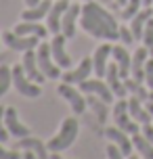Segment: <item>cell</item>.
<instances>
[{"instance_id": "6da1fadb", "label": "cell", "mask_w": 153, "mask_h": 159, "mask_svg": "<svg viewBox=\"0 0 153 159\" xmlns=\"http://www.w3.org/2000/svg\"><path fill=\"white\" fill-rule=\"evenodd\" d=\"M82 30L97 40H120V25L113 19L111 13H107L97 2H86L82 7Z\"/></svg>"}, {"instance_id": "7a4b0ae2", "label": "cell", "mask_w": 153, "mask_h": 159, "mask_svg": "<svg viewBox=\"0 0 153 159\" xmlns=\"http://www.w3.org/2000/svg\"><path fill=\"white\" fill-rule=\"evenodd\" d=\"M78 132H80V121H78V119H76V117L63 119V124H61V128H59V132H57L49 143H46L49 151L50 153H61V151H65V149H69V147L73 144V140H76Z\"/></svg>"}, {"instance_id": "3957f363", "label": "cell", "mask_w": 153, "mask_h": 159, "mask_svg": "<svg viewBox=\"0 0 153 159\" xmlns=\"http://www.w3.org/2000/svg\"><path fill=\"white\" fill-rule=\"evenodd\" d=\"M36 55H38V65H40L42 73H44L46 78L57 80V78L63 75V73H61V67L55 65V61H53L55 57H53V48H50V44L40 42V44H38V50H36Z\"/></svg>"}, {"instance_id": "277c9868", "label": "cell", "mask_w": 153, "mask_h": 159, "mask_svg": "<svg viewBox=\"0 0 153 159\" xmlns=\"http://www.w3.org/2000/svg\"><path fill=\"white\" fill-rule=\"evenodd\" d=\"M13 86L17 88L19 94L27 96V98H38L40 92H42L36 84L30 82V78H27V73H25V69H23V65H15V67H13Z\"/></svg>"}, {"instance_id": "5b68a950", "label": "cell", "mask_w": 153, "mask_h": 159, "mask_svg": "<svg viewBox=\"0 0 153 159\" xmlns=\"http://www.w3.org/2000/svg\"><path fill=\"white\" fill-rule=\"evenodd\" d=\"M113 121L118 124L120 130H124L126 134H138V126L132 121V115L128 111V101L120 98L113 105Z\"/></svg>"}, {"instance_id": "8992f818", "label": "cell", "mask_w": 153, "mask_h": 159, "mask_svg": "<svg viewBox=\"0 0 153 159\" xmlns=\"http://www.w3.org/2000/svg\"><path fill=\"white\" fill-rule=\"evenodd\" d=\"M2 40L13 52L19 50V52H25V50H32V48H38L40 44V38L38 36H17L15 32H4L2 34Z\"/></svg>"}, {"instance_id": "52a82bcc", "label": "cell", "mask_w": 153, "mask_h": 159, "mask_svg": "<svg viewBox=\"0 0 153 159\" xmlns=\"http://www.w3.org/2000/svg\"><path fill=\"white\" fill-rule=\"evenodd\" d=\"M57 92L63 96L67 103L72 105V109H73V113H78V115H82V113L86 111V98L80 94V90H76V88L72 86V84H67V82H63L61 86L57 88Z\"/></svg>"}, {"instance_id": "ba28073f", "label": "cell", "mask_w": 153, "mask_h": 159, "mask_svg": "<svg viewBox=\"0 0 153 159\" xmlns=\"http://www.w3.org/2000/svg\"><path fill=\"white\" fill-rule=\"evenodd\" d=\"M65 36L63 32L61 34H55L53 40H50V48H53V57H55V63L61 67V69H69L72 67V57L65 52Z\"/></svg>"}, {"instance_id": "9c48e42d", "label": "cell", "mask_w": 153, "mask_h": 159, "mask_svg": "<svg viewBox=\"0 0 153 159\" xmlns=\"http://www.w3.org/2000/svg\"><path fill=\"white\" fill-rule=\"evenodd\" d=\"M69 7V0H57L55 4L50 7L49 15H46V23H49V32L55 36V34H61V21H63V15Z\"/></svg>"}, {"instance_id": "30bf717a", "label": "cell", "mask_w": 153, "mask_h": 159, "mask_svg": "<svg viewBox=\"0 0 153 159\" xmlns=\"http://www.w3.org/2000/svg\"><path fill=\"white\" fill-rule=\"evenodd\" d=\"M95 71V65H92V59L86 57V59H82L80 65L73 69V71H67L63 73V82L67 84H82L84 80H88V75Z\"/></svg>"}, {"instance_id": "8fae6325", "label": "cell", "mask_w": 153, "mask_h": 159, "mask_svg": "<svg viewBox=\"0 0 153 159\" xmlns=\"http://www.w3.org/2000/svg\"><path fill=\"white\" fill-rule=\"evenodd\" d=\"M21 65H23V69H25V73H27V78L34 80L36 84H42V82L46 80V75L42 73L40 65H38V55L34 52V48L23 52V63H21Z\"/></svg>"}, {"instance_id": "7c38bea8", "label": "cell", "mask_w": 153, "mask_h": 159, "mask_svg": "<svg viewBox=\"0 0 153 159\" xmlns=\"http://www.w3.org/2000/svg\"><path fill=\"white\" fill-rule=\"evenodd\" d=\"M105 78H107V84H109V88L113 90V94L118 96V98H124L126 96V84L122 82V75H120V67H118V63L113 61V63L107 65V73H105Z\"/></svg>"}, {"instance_id": "4fadbf2b", "label": "cell", "mask_w": 153, "mask_h": 159, "mask_svg": "<svg viewBox=\"0 0 153 159\" xmlns=\"http://www.w3.org/2000/svg\"><path fill=\"white\" fill-rule=\"evenodd\" d=\"M80 90L101 96L107 105L113 101V90L109 88V84H105V82H101V80H84V82L80 84Z\"/></svg>"}, {"instance_id": "5bb4252c", "label": "cell", "mask_w": 153, "mask_h": 159, "mask_svg": "<svg viewBox=\"0 0 153 159\" xmlns=\"http://www.w3.org/2000/svg\"><path fill=\"white\" fill-rule=\"evenodd\" d=\"M4 124H7V130L11 132V136H15V138L30 136V128H25L23 124H19L15 107H7V111H4Z\"/></svg>"}, {"instance_id": "9a60e30c", "label": "cell", "mask_w": 153, "mask_h": 159, "mask_svg": "<svg viewBox=\"0 0 153 159\" xmlns=\"http://www.w3.org/2000/svg\"><path fill=\"white\" fill-rule=\"evenodd\" d=\"M103 134L120 147L122 153H124V157H130V155H132V147H134V144L128 140V134H126L124 130H120V128H105Z\"/></svg>"}, {"instance_id": "2e32d148", "label": "cell", "mask_w": 153, "mask_h": 159, "mask_svg": "<svg viewBox=\"0 0 153 159\" xmlns=\"http://www.w3.org/2000/svg\"><path fill=\"white\" fill-rule=\"evenodd\" d=\"M147 57H149V48L147 46H141L132 55V67H130V73H132V78L137 80V82H145V63H147Z\"/></svg>"}, {"instance_id": "e0dca14e", "label": "cell", "mask_w": 153, "mask_h": 159, "mask_svg": "<svg viewBox=\"0 0 153 159\" xmlns=\"http://www.w3.org/2000/svg\"><path fill=\"white\" fill-rule=\"evenodd\" d=\"M153 17V8L151 7H145L143 11H138L137 15L132 17V21H130V30L134 34V40H141L143 38V34H145V25L147 21Z\"/></svg>"}, {"instance_id": "ac0fdd59", "label": "cell", "mask_w": 153, "mask_h": 159, "mask_svg": "<svg viewBox=\"0 0 153 159\" xmlns=\"http://www.w3.org/2000/svg\"><path fill=\"white\" fill-rule=\"evenodd\" d=\"M78 17H80V4H69L67 11H65V15H63V21H61V32L67 38L76 36V19Z\"/></svg>"}, {"instance_id": "d6986e66", "label": "cell", "mask_w": 153, "mask_h": 159, "mask_svg": "<svg viewBox=\"0 0 153 159\" xmlns=\"http://www.w3.org/2000/svg\"><path fill=\"white\" fill-rule=\"evenodd\" d=\"M17 149H30V151H34L36 155L40 159H50V155H49V147L42 143L40 138H30V136H25V138H21V140H17V144H15Z\"/></svg>"}, {"instance_id": "ffe728a7", "label": "cell", "mask_w": 153, "mask_h": 159, "mask_svg": "<svg viewBox=\"0 0 153 159\" xmlns=\"http://www.w3.org/2000/svg\"><path fill=\"white\" fill-rule=\"evenodd\" d=\"M113 48L109 44H101V46L95 50V55H92V65H95V73H97V78H103L105 73H107V57L111 55Z\"/></svg>"}, {"instance_id": "44dd1931", "label": "cell", "mask_w": 153, "mask_h": 159, "mask_svg": "<svg viewBox=\"0 0 153 159\" xmlns=\"http://www.w3.org/2000/svg\"><path fill=\"white\" fill-rule=\"evenodd\" d=\"M111 55H113V61L118 63V67H120V75L124 80L130 78V67H132V57L128 55V50L124 46H113L111 50Z\"/></svg>"}, {"instance_id": "7402d4cb", "label": "cell", "mask_w": 153, "mask_h": 159, "mask_svg": "<svg viewBox=\"0 0 153 159\" xmlns=\"http://www.w3.org/2000/svg\"><path fill=\"white\" fill-rule=\"evenodd\" d=\"M128 111L132 115V119H137L138 124H151V113L147 111V107H143V101L132 94L128 101Z\"/></svg>"}, {"instance_id": "603a6c76", "label": "cell", "mask_w": 153, "mask_h": 159, "mask_svg": "<svg viewBox=\"0 0 153 159\" xmlns=\"http://www.w3.org/2000/svg\"><path fill=\"white\" fill-rule=\"evenodd\" d=\"M86 103H88V107L95 111V115H97V121L103 126L105 121H107V115H109V109H107V103H105L101 96H95L92 92H88V96H86Z\"/></svg>"}, {"instance_id": "cb8c5ba5", "label": "cell", "mask_w": 153, "mask_h": 159, "mask_svg": "<svg viewBox=\"0 0 153 159\" xmlns=\"http://www.w3.org/2000/svg\"><path fill=\"white\" fill-rule=\"evenodd\" d=\"M50 7H53L50 0H40V4H36V7L23 11L21 17H23V21H40V19H44V17L49 15Z\"/></svg>"}, {"instance_id": "d4e9b609", "label": "cell", "mask_w": 153, "mask_h": 159, "mask_svg": "<svg viewBox=\"0 0 153 159\" xmlns=\"http://www.w3.org/2000/svg\"><path fill=\"white\" fill-rule=\"evenodd\" d=\"M17 36H38V38H46V27L40 25L38 21H25V23H19L15 27Z\"/></svg>"}, {"instance_id": "484cf974", "label": "cell", "mask_w": 153, "mask_h": 159, "mask_svg": "<svg viewBox=\"0 0 153 159\" xmlns=\"http://www.w3.org/2000/svg\"><path fill=\"white\" fill-rule=\"evenodd\" d=\"M132 144L145 159H153V143L147 140L145 134H132Z\"/></svg>"}, {"instance_id": "4316f807", "label": "cell", "mask_w": 153, "mask_h": 159, "mask_svg": "<svg viewBox=\"0 0 153 159\" xmlns=\"http://www.w3.org/2000/svg\"><path fill=\"white\" fill-rule=\"evenodd\" d=\"M124 84H126V90H128V92H132L137 98H141L143 103H147V101H149V92L143 88V84H141V82H137L134 78H126V80H124Z\"/></svg>"}, {"instance_id": "83f0119b", "label": "cell", "mask_w": 153, "mask_h": 159, "mask_svg": "<svg viewBox=\"0 0 153 159\" xmlns=\"http://www.w3.org/2000/svg\"><path fill=\"white\" fill-rule=\"evenodd\" d=\"M11 84H13V69L7 63H0V96L7 94Z\"/></svg>"}, {"instance_id": "f1b7e54d", "label": "cell", "mask_w": 153, "mask_h": 159, "mask_svg": "<svg viewBox=\"0 0 153 159\" xmlns=\"http://www.w3.org/2000/svg\"><path fill=\"white\" fill-rule=\"evenodd\" d=\"M141 4H143V0H128L126 7H124V11H122V19H132V17L138 13Z\"/></svg>"}, {"instance_id": "f546056e", "label": "cell", "mask_w": 153, "mask_h": 159, "mask_svg": "<svg viewBox=\"0 0 153 159\" xmlns=\"http://www.w3.org/2000/svg\"><path fill=\"white\" fill-rule=\"evenodd\" d=\"M4 111H7V107H0V143H8V136H11L7 124H4Z\"/></svg>"}, {"instance_id": "4dcf8cb0", "label": "cell", "mask_w": 153, "mask_h": 159, "mask_svg": "<svg viewBox=\"0 0 153 159\" xmlns=\"http://www.w3.org/2000/svg\"><path fill=\"white\" fill-rule=\"evenodd\" d=\"M143 42L147 48H153V17L147 21L145 25V34H143Z\"/></svg>"}, {"instance_id": "1f68e13d", "label": "cell", "mask_w": 153, "mask_h": 159, "mask_svg": "<svg viewBox=\"0 0 153 159\" xmlns=\"http://www.w3.org/2000/svg\"><path fill=\"white\" fill-rule=\"evenodd\" d=\"M120 40L126 44V46L132 44V42H134V34H132V30L126 27V25H122V27H120Z\"/></svg>"}, {"instance_id": "d6a6232c", "label": "cell", "mask_w": 153, "mask_h": 159, "mask_svg": "<svg viewBox=\"0 0 153 159\" xmlns=\"http://www.w3.org/2000/svg\"><path fill=\"white\" fill-rule=\"evenodd\" d=\"M107 157L109 159H124V153H122V149L115 143H111V144H107Z\"/></svg>"}, {"instance_id": "836d02e7", "label": "cell", "mask_w": 153, "mask_h": 159, "mask_svg": "<svg viewBox=\"0 0 153 159\" xmlns=\"http://www.w3.org/2000/svg\"><path fill=\"white\" fill-rule=\"evenodd\" d=\"M145 82H147V86L153 90V57L145 63Z\"/></svg>"}, {"instance_id": "e575fe53", "label": "cell", "mask_w": 153, "mask_h": 159, "mask_svg": "<svg viewBox=\"0 0 153 159\" xmlns=\"http://www.w3.org/2000/svg\"><path fill=\"white\" fill-rule=\"evenodd\" d=\"M0 159H23V155H19L17 151H7V149L0 144Z\"/></svg>"}, {"instance_id": "d590c367", "label": "cell", "mask_w": 153, "mask_h": 159, "mask_svg": "<svg viewBox=\"0 0 153 159\" xmlns=\"http://www.w3.org/2000/svg\"><path fill=\"white\" fill-rule=\"evenodd\" d=\"M143 134L147 136V140H151V143H153V126H151V124H143Z\"/></svg>"}, {"instance_id": "8d00e7d4", "label": "cell", "mask_w": 153, "mask_h": 159, "mask_svg": "<svg viewBox=\"0 0 153 159\" xmlns=\"http://www.w3.org/2000/svg\"><path fill=\"white\" fill-rule=\"evenodd\" d=\"M23 159H40V157H38V155H36L34 151H30V149H25V153H23Z\"/></svg>"}, {"instance_id": "74e56055", "label": "cell", "mask_w": 153, "mask_h": 159, "mask_svg": "<svg viewBox=\"0 0 153 159\" xmlns=\"http://www.w3.org/2000/svg\"><path fill=\"white\" fill-rule=\"evenodd\" d=\"M25 4L32 8V7H36V4H40V0H25Z\"/></svg>"}, {"instance_id": "f35d334b", "label": "cell", "mask_w": 153, "mask_h": 159, "mask_svg": "<svg viewBox=\"0 0 153 159\" xmlns=\"http://www.w3.org/2000/svg\"><path fill=\"white\" fill-rule=\"evenodd\" d=\"M145 107H147V111L151 113V117H153V101H147V105H145Z\"/></svg>"}, {"instance_id": "ab89813d", "label": "cell", "mask_w": 153, "mask_h": 159, "mask_svg": "<svg viewBox=\"0 0 153 159\" xmlns=\"http://www.w3.org/2000/svg\"><path fill=\"white\" fill-rule=\"evenodd\" d=\"M50 159H63V157H61L59 153H50Z\"/></svg>"}, {"instance_id": "60d3db41", "label": "cell", "mask_w": 153, "mask_h": 159, "mask_svg": "<svg viewBox=\"0 0 153 159\" xmlns=\"http://www.w3.org/2000/svg\"><path fill=\"white\" fill-rule=\"evenodd\" d=\"M153 4V0H143V7H151Z\"/></svg>"}, {"instance_id": "b9f144b4", "label": "cell", "mask_w": 153, "mask_h": 159, "mask_svg": "<svg viewBox=\"0 0 153 159\" xmlns=\"http://www.w3.org/2000/svg\"><path fill=\"white\" fill-rule=\"evenodd\" d=\"M115 2H118V4H122V7H126V2H128V0H115Z\"/></svg>"}, {"instance_id": "7bdbcfd3", "label": "cell", "mask_w": 153, "mask_h": 159, "mask_svg": "<svg viewBox=\"0 0 153 159\" xmlns=\"http://www.w3.org/2000/svg\"><path fill=\"white\" fill-rule=\"evenodd\" d=\"M149 101H153V90H151V92H149Z\"/></svg>"}, {"instance_id": "ee69618b", "label": "cell", "mask_w": 153, "mask_h": 159, "mask_svg": "<svg viewBox=\"0 0 153 159\" xmlns=\"http://www.w3.org/2000/svg\"><path fill=\"white\" fill-rule=\"evenodd\" d=\"M149 55H151V57H153V48H149Z\"/></svg>"}, {"instance_id": "f6af8a7d", "label": "cell", "mask_w": 153, "mask_h": 159, "mask_svg": "<svg viewBox=\"0 0 153 159\" xmlns=\"http://www.w3.org/2000/svg\"><path fill=\"white\" fill-rule=\"evenodd\" d=\"M128 159H138V157H132V155H130V157H128Z\"/></svg>"}, {"instance_id": "bcb514c9", "label": "cell", "mask_w": 153, "mask_h": 159, "mask_svg": "<svg viewBox=\"0 0 153 159\" xmlns=\"http://www.w3.org/2000/svg\"><path fill=\"white\" fill-rule=\"evenodd\" d=\"M84 2H90V0H84Z\"/></svg>"}]
</instances>
